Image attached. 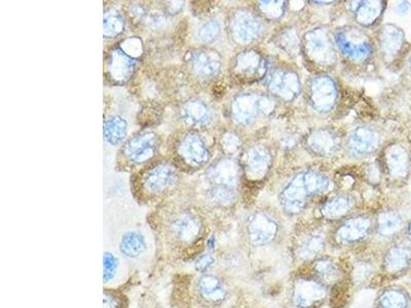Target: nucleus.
<instances>
[{
	"instance_id": "nucleus-1",
	"label": "nucleus",
	"mask_w": 411,
	"mask_h": 308,
	"mask_svg": "<svg viewBox=\"0 0 411 308\" xmlns=\"http://www.w3.org/2000/svg\"><path fill=\"white\" fill-rule=\"evenodd\" d=\"M202 222L194 213L177 211L168 218L165 227V241L170 252L175 255H190L201 241Z\"/></svg>"
},
{
	"instance_id": "nucleus-2",
	"label": "nucleus",
	"mask_w": 411,
	"mask_h": 308,
	"mask_svg": "<svg viewBox=\"0 0 411 308\" xmlns=\"http://www.w3.org/2000/svg\"><path fill=\"white\" fill-rule=\"evenodd\" d=\"M326 296V286L317 278H299L293 287V302L297 308L319 307Z\"/></svg>"
},
{
	"instance_id": "nucleus-3",
	"label": "nucleus",
	"mask_w": 411,
	"mask_h": 308,
	"mask_svg": "<svg viewBox=\"0 0 411 308\" xmlns=\"http://www.w3.org/2000/svg\"><path fill=\"white\" fill-rule=\"evenodd\" d=\"M197 297L209 305H219L228 297V289L219 276L203 273L195 283Z\"/></svg>"
},
{
	"instance_id": "nucleus-4",
	"label": "nucleus",
	"mask_w": 411,
	"mask_h": 308,
	"mask_svg": "<svg viewBox=\"0 0 411 308\" xmlns=\"http://www.w3.org/2000/svg\"><path fill=\"white\" fill-rule=\"evenodd\" d=\"M411 266V244L398 242L393 244L385 254L383 267L390 276H399L406 273Z\"/></svg>"
},
{
	"instance_id": "nucleus-5",
	"label": "nucleus",
	"mask_w": 411,
	"mask_h": 308,
	"mask_svg": "<svg viewBox=\"0 0 411 308\" xmlns=\"http://www.w3.org/2000/svg\"><path fill=\"white\" fill-rule=\"evenodd\" d=\"M278 232V226L269 217L256 214L250 219L247 226L249 241L255 246H265L274 241Z\"/></svg>"
},
{
	"instance_id": "nucleus-6",
	"label": "nucleus",
	"mask_w": 411,
	"mask_h": 308,
	"mask_svg": "<svg viewBox=\"0 0 411 308\" xmlns=\"http://www.w3.org/2000/svg\"><path fill=\"white\" fill-rule=\"evenodd\" d=\"M176 174L173 167L168 165H158L147 172L144 177V186L151 194H160L173 185Z\"/></svg>"
},
{
	"instance_id": "nucleus-7",
	"label": "nucleus",
	"mask_w": 411,
	"mask_h": 308,
	"mask_svg": "<svg viewBox=\"0 0 411 308\" xmlns=\"http://www.w3.org/2000/svg\"><path fill=\"white\" fill-rule=\"evenodd\" d=\"M156 147V135L151 133L141 134L129 141L126 154L134 162H143L154 155Z\"/></svg>"
},
{
	"instance_id": "nucleus-8",
	"label": "nucleus",
	"mask_w": 411,
	"mask_h": 308,
	"mask_svg": "<svg viewBox=\"0 0 411 308\" xmlns=\"http://www.w3.org/2000/svg\"><path fill=\"white\" fill-rule=\"evenodd\" d=\"M369 230V219L364 217L352 219L338 228L336 232V241L340 244H355L364 239Z\"/></svg>"
},
{
	"instance_id": "nucleus-9",
	"label": "nucleus",
	"mask_w": 411,
	"mask_h": 308,
	"mask_svg": "<svg viewBox=\"0 0 411 308\" xmlns=\"http://www.w3.org/2000/svg\"><path fill=\"white\" fill-rule=\"evenodd\" d=\"M411 299L406 290L390 287L383 290L376 299V308H410Z\"/></svg>"
},
{
	"instance_id": "nucleus-10",
	"label": "nucleus",
	"mask_w": 411,
	"mask_h": 308,
	"mask_svg": "<svg viewBox=\"0 0 411 308\" xmlns=\"http://www.w3.org/2000/svg\"><path fill=\"white\" fill-rule=\"evenodd\" d=\"M147 244L144 235L138 231H129L122 235L120 242V251L129 259L139 258L146 251Z\"/></svg>"
},
{
	"instance_id": "nucleus-11",
	"label": "nucleus",
	"mask_w": 411,
	"mask_h": 308,
	"mask_svg": "<svg viewBox=\"0 0 411 308\" xmlns=\"http://www.w3.org/2000/svg\"><path fill=\"white\" fill-rule=\"evenodd\" d=\"M180 153L186 160L192 164H203L208 158L205 145L195 135H188L184 138L180 144Z\"/></svg>"
},
{
	"instance_id": "nucleus-12",
	"label": "nucleus",
	"mask_w": 411,
	"mask_h": 308,
	"mask_svg": "<svg viewBox=\"0 0 411 308\" xmlns=\"http://www.w3.org/2000/svg\"><path fill=\"white\" fill-rule=\"evenodd\" d=\"M315 278L326 285L335 284L340 278V267L331 258H319L314 263Z\"/></svg>"
},
{
	"instance_id": "nucleus-13",
	"label": "nucleus",
	"mask_w": 411,
	"mask_h": 308,
	"mask_svg": "<svg viewBox=\"0 0 411 308\" xmlns=\"http://www.w3.org/2000/svg\"><path fill=\"white\" fill-rule=\"evenodd\" d=\"M127 132H128V126L122 117H111L104 124V137L106 142L113 146L124 141Z\"/></svg>"
},
{
	"instance_id": "nucleus-14",
	"label": "nucleus",
	"mask_w": 411,
	"mask_h": 308,
	"mask_svg": "<svg viewBox=\"0 0 411 308\" xmlns=\"http://www.w3.org/2000/svg\"><path fill=\"white\" fill-rule=\"evenodd\" d=\"M403 218L399 213L388 212L379 219L378 235L383 239H393L403 228Z\"/></svg>"
},
{
	"instance_id": "nucleus-15",
	"label": "nucleus",
	"mask_w": 411,
	"mask_h": 308,
	"mask_svg": "<svg viewBox=\"0 0 411 308\" xmlns=\"http://www.w3.org/2000/svg\"><path fill=\"white\" fill-rule=\"evenodd\" d=\"M195 71L202 77L215 76L219 69V62L211 54L207 52H199L195 54L192 60Z\"/></svg>"
},
{
	"instance_id": "nucleus-16",
	"label": "nucleus",
	"mask_w": 411,
	"mask_h": 308,
	"mask_svg": "<svg viewBox=\"0 0 411 308\" xmlns=\"http://www.w3.org/2000/svg\"><path fill=\"white\" fill-rule=\"evenodd\" d=\"M185 121L195 126H201L209 121V110L202 102L190 101L185 104L183 109Z\"/></svg>"
},
{
	"instance_id": "nucleus-17",
	"label": "nucleus",
	"mask_w": 411,
	"mask_h": 308,
	"mask_svg": "<svg viewBox=\"0 0 411 308\" xmlns=\"http://www.w3.org/2000/svg\"><path fill=\"white\" fill-rule=\"evenodd\" d=\"M324 250V241L318 235L306 237L299 248V256L303 260L317 259Z\"/></svg>"
},
{
	"instance_id": "nucleus-18",
	"label": "nucleus",
	"mask_w": 411,
	"mask_h": 308,
	"mask_svg": "<svg viewBox=\"0 0 411 308\" xmlns=\"http://www.w3.org/2000/svg\"><path fill=\"white\" fill-rule=\"evenodd\" d=\"M112 65V71L117 70L120 78H124L133 69L134 61L126 54L117 51L113 56Z\"/></svg>"
},
{
	"instance_id": "nucleus-19",
	"label": "nucleus",
	"mask_w": 411,
	"mask_h": 308,
	"mask_svg": "<svg viewBox=\"0 0 411 308\" xmlns=\"http://www.w3.org/2000/svg\"><path fill=\"white\" fill-rule=\"evenodd\" d=\"M124 28V21L117 11L106 13L104 19V32L105 35L115 36Z\"/></svg>"
},
{
	"instance_id": "nucleus-20",
	"label": "nucleus",
	"mask_w": 411,
	"mask_h": 308,
	"mask_svg": "<svg viewBox=\"0 0 411 308\" xmlns=\"http://www.w3.org/2000/svg\"><path fill=\"white\" fill-rule=\"evenodd\" d=\"M119 260L111 252H105L103 255V280L104 284H108L117 275Z\"/></svg>"
},
{
	"instance_id": "nucleus-21",
	"label": "nucleus",
	"mask_w": 411,
	"mask_h": 308,
	"mask_svg": "<svg viewBox=\"0 0 411 308\" xmlns=\"http://www.w3.org/2000/svg\"><path fill=\"white\" fill-rule=\"evenodd\" d=\"M349 208V203L347 199H336L327 205L325 212L329 217H338L345 214Z\"/></svg>"
},
{
	"instance_id": "nucleus-22",
	"label": "nucleus",
	"mask_w": 411,
	"mask_h": 308,
	"mask_svg": "<svg viewBox=\"0 0 411 308\" xmlns=\"http://www.w3.org/2000/svg\"><path fill=\"white\" fill-rule=\"evenodd\" d=\"M124 296L115 291L105 290L104 291V308H125Z\"/></svg>"
},
{
	"instance_id": "nucleus-23",
	"label": "nucleus",
	"mask_w": 411,
	"mask_h": 308,
	"mask_svg": "<svg viewBox=\"0 0 411 308\" xmlns=\"http://www.w3.org/2000/svg\"><path fill=\"white\" fill-rule=\"evenodd\" d=\"M215 263V257L212 253H203L197 256L195 260V271L206 273Z\"/></svg>"
},
{
	"instance_id": "nucleus-24",
	"label": "nucleus",
	"mask_w": 411,
	"mask_h": 308,
	"mask_svg": "<svg viewBox=\"0 0 411 308\" xmlns=\"http://www.w3.org/2000/svg\"><path fill=\"white\" fill-rule=\"evenodd\" d=\"M218 32H219V27L216 22L206 23L199 29V40L205 42H211L216 37Z\"/></svg>"
},
{
	"instance_id": "nucleus-25",
	"label": "nucleus",
	"mask_w": 411,
	"mask_h": 308,
	"mask_svg": "<svg viewBox=\"0 0 411 308\" xmlns=\"http://www.w3.org/2000/svg\"><path fill=\"white\" fill-rule=\"evenodd\" d=\"M407 239L411 244V219L407 225Z\"/></svg>"
},
{
	"instance_id": "nucleus-26",
	"label": "nucleus",
	"mask_w": 411,
	"mask_h": 308,
	"mask_svg": "<svg viewBox=\"0 0 411 308\" xmlns=\"http://www.w3.org/2000/svg\"><path fill=\"white\" fill-rule=\"evenodd\" d=\"M410 65H411V59H410Z\"/></svg>"
}]
</instances>
